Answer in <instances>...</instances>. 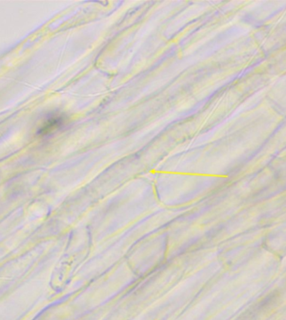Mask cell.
<instances>
[{
  "mask_svg": "<svg viewBox=\"0 0 286 320\" xmlns=\"http://www.w3.org/2000/svg\"><path fill=\"white\" fill-rule=\"evenodd\" d=\"M66 116L61 113H51L39 125L37 134L40 137L51 136L65 125Z\"/></svg>",
  "mask_w": 286,
  "mask_h": 320,
  "instance_id": "6da1fadb",
  "label": "cell"
}]
</instances>
